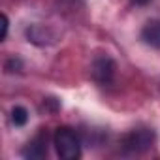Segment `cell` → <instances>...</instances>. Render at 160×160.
Returning <instances> with one entry per match:
<instances>
[{
  "mask_svg": "<svg viewBox=\"0 0 160 160\" xmlns=\"http://www.w3.org/2000/svg\"><path fill=\"white\" fill-rule=\"evenodd\" d=\"M47 154V134H38L23 151V156L28 160H40Z\"/></svg>",
  "mask_w": 160,
  "mask_h": 160,
  "instance_id": "4",
  "label": "cell"
},
{
  "mask_svg": "<svg viewBox=\"0 0 160 160\" xmlns=\"http://www.w3.org/2000/svg\"><path fill=\"white\" fill-rule=\"evenodd\" d=\"M141 40L147 45L160 49V21H149L141 30Z\"/></svg>",
  "mask_w": 160,
  "mask_h": 160,
  "instance_id": "5",
  "label": "cell"
},
{
  "mask_svg": "<svg viewBox=\"0 0 160 160\" xmlns=\"http://www.w3.org/2000/svg\"><path fill=\"white\" fill-rule=\"evenodd\" d=\"M115 62L109 57H98L92 62V77L94 81L100 85H109L113 81V75H115Z\"/></svg>",
  "mask_w": 160,
  "mask_h": 160,
  "instance_id": "3",
  "label": "cell"
},
{
  "mask_svg": "<svg viewBox=\"0 0 160 160\" xmlns=\"http://www.w3.org/2000/svg\"><path fill=\"white\" fill-rule=\"evenodd\" d=\"M154 141V134L149 128H136L122 138V147L128 152H143Z\"/></svg>",
  "mask_w": 160,
  "mask_h": 160,
  "instance_id": "2",
  "label": "cell"
},
{
  "mask_svg": "<svg viewBox=\"0 0 160 160\" xmlns=\"http://www.w3.org/2000/svg\"><path fill=\"white\" fill-rule=\"evenodd\" d=\"M27 121H28V111L25 108H21V106H15L12 109V122L15 126H25Z\"/></svg>",
  "mask_w": 160,
  "mask_h": 160,
  "instance_id": "6",
  "label": "cell"
},
{
  "mask_svg": "<svg viewBox=\"0 0 160 160\" xmlns=\"http://www.w3.org/2000/svg\"><path fill=\"white\" fill-rule=\"evenodd\" d=\"M134 4H138V6H145V4H149L151 0H132Z\"/></svg>",
  "mask_w": 160,
  "mask_h": 160,
  "instance_id": "8",
  "label": "cell"
},
{
  "mask_svg": "<svg viewBox=\"0 0 160 160\" xmlns=\"http://www.w3.org/2000/svg\"><path fill=\"white\" fill-rule=\"evenodd\" d=\"M8 17L6 15H2V34H0V38L2 40H6V36H8Z\"/></svg>",
  "mask_w": 160,
  "mask_h": 160,
  "instance_id": "7",
  "label": "cell"
},
{
  "mask_svg": "<svg viewBox=\"0 0 160 160\" xmlns=\"http://www.w3.org/2000/svg\"><path fill=\"white\" fill-rule=\"evenodd\" d=\"M53 145L62 160H77L81 156V139H79L77 132L70 126L57 128L53 136Z\"/></svg>",
  "mask_w": 160,
  "mask_h": 160,
  "instance_id": "1",
  "label": "cell"
}]
</instances>
